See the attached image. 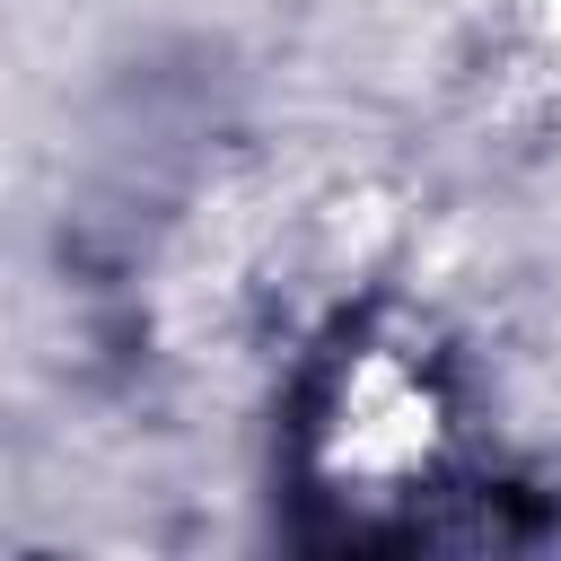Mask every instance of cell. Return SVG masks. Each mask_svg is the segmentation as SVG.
<instances>
[{
	"mask_svg": "<svg viewBox=\"0 0 561 561\" xmlns=\"http://www.w3.org/2000/svg\"><path fill=\"white\" fill-rule=\"evenodd\" d=\"M298 500L324 508L316 543H438L473 500L465 403L421 324H342L298 394Z\"/></svg>",
	"mask_w": 561,
	"mask_h": 561,
	"instance_id": "obj_1",
	"label": "cell"
}]
</instances>
